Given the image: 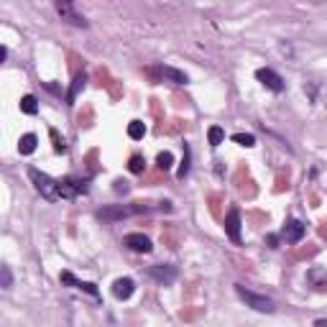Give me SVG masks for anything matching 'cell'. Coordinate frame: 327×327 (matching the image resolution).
<instances>
[{"instance_id":"obj_27","label":"cell","mask_w":327,"mask_h":327,"mask_svg":"<svg viewBox=\"0 0 327 327\" xmlns=\"http://www.w3.org/2000/svg\"><path fill=\"white\" fill-rule=\"evenodd\" d=\"M8 59V49L5 46H0V61H5Z\"/></svg>"},{"instance_id":"obj_3","label":"cell","mask_w":327,"mask_h":327,"mask_svg":"<svg viewBox=\"0 0 327 327\" xmlns=\"http://www.w3.org/2000/svg\"><path fill=\"white\" fill-rule=\"evenodd\" d=\"M123 246H125L128 251H133V253H151V251H154L151 238L143 235V233H128V235L123 238Z\"/></svg>"},{"instance_id":"obj_8","label":"cell","mask_w":327,"mask_h":327,"mask_svg":"<svg viewBox=\"0 0 327 327\" xmlns=\"http://www.w3.org/2000/svg\"><path fill=\"white\" fill-rule=\"evenodd\" d=\"M61 284H67V287H74V289H82V292H87L90 297H100V289H97V284H92V281H79V279H74V274H69V271H61Z\"/></svg>"},{"instance_id":"obj_12","label":"cell","mask_w":327,"mask_h":327,"mask_svg":"<svg viewBox=\"0 0 327 327\" xmlns=\"http://www.w3.org/2000/svg\"><path fill=\"white\" fill-rule=\"evenodd\" d=\"M156 72H159V77H161V79L174 82V84H187V82H189V77H187L182 69H174V67H159Z\"/></svg>"},{"instance_id":"obj_24","label":"cell","mask_w":327,"mask_h":327,"mask_svg":"<svg viewBox=\"0 0 327 327\" xmlns=\"http://www.w3.org/2000/svg\"><path fill=\"white\" fill-rule=\"evenodd\" d=\"M0 279H3V289H10V287H13V274H10V266H0Z\"/></svg>"},{"instance_id":"obj_25","label":"cell","mask_w":327,"mask_h":327,"mask_svg":"<svg viewBox=\"0 0 327 327\" xmlns=\"http://www.w3.org/2000/svg\"><path fill=\"white\" fill-rule=\"evenodd\" d=\"M266 243H269V248H279V235H266Z\"/></svg>"},{"instance_id":"obj_13","label":"cell","mask_w":327,"mask_h":327,"mask_svg":"<svg viewBox=\"0 0 327 327\" xmlns=\"http://www.w3.org/2000/svg\"><path fill=\"white\" fill-rule=\"evenodd\" d=\"M130 212H133L130 207H105V210L97 212V217H100V220H123V217H128Z\"/></svg>"},{"instance_id":"obj_15","label":"cell","mask_w":327,"mask_h":327,"mask_svg":"<svg viewBox=\"0 0 327 327\" xmlns=\"http://www.w3.org/2000/svg\"><path fill=\"white\" fill-rule=\"evenodd\" d=\"M36 143H38V138H36L33 133L20 136V141H18V151H20V156H31V154L36 151Z\"/></svg>"},{"instance_id":"obj_17","label":"cell","mask_w":327,"mask_h":327,"mask_svg":"<svg viewBox=\"0 0 327 327\" xmlns=\"http://www.w3.org/2000/svg\"><path fill=\"white\" fill-rule=\"evenodd\" d=\"M207 141H210V146H212V148H217V146L225 141V130H223L220 125H212V128L207 130Z\"/></svg>"},{"instance_id":"obj_16","label":"cell","mask_w":327,"mask_h":327,"mask_svg":"<svg viewBox=\"0 0 327 327\" xmlns=\"http://www.w3.org/2000/svg\"><path fill=\"white\" fill-rule=\"evenodd\" d=\"M20 113H26V115H36V113H38V100H36L33 95L20 97Z\"/></svg>"},{"instance_id":"obj_14","label":"cell","mask_w":327,"mask_h":327,"mask_svg":"<svg viewBox=\"0 0 327 327\" xmlns=\"http://www.w3.org/2000/svg\"><path fill=\"white\" fill-rule=\"evenodd\" d=\"M84 82H87V74L84 72H79L77 77H74V82H72V87H69V92H67V105H74V100H77V95L84 90Z\"/></svg>"},{"instance_id":"obj_19","label":"cell","mask_w":327,"mask_h":327,"mask_svg":"<svg viewBox=\"0 0 327 327\" xmlns=\"http://www.w3.org/2000/svg\"><path fill=\"white\" fill-rule=\"evenodd\" d=\"M189 161H192V151H189V146L184 143V159H182V166H179V171H177L179 179H187V177H189Z\"/></svg>"},{"instance_id":"obj_4","label":"cell","mask_w":327,"mask_h":327,"mask_svg":"<svg viewBox=\"0 0 327 327\" xmlns=\"http://www.w3.org/2000/svg\"><path fill=\"white\" fill-rule=\"evenodd\" d=\"M256 79H258L266 90H271V92H284V79H281V74H276V72L269 69V67H261V69L256 72Z\"/></svg>"},{"instance_id":"obj_1","label":"cell","mask_w":327,"mask_h":327,"mask_svg":"<svg viewBox=\"0 0 327 327\" xmlns=\"http://www.w3.org/2000/svg\"><path fill=\"white\" fill-rule=\"evenodd\" d=\"M28 177H31L36 192H38L43 200H49V202L64 200V197H61V184H59V179H51L49 174H43V171H38V169H28Z\"/></svg>"},{"instance_id":"obj_11","label":"cell","mask_w":327,"mask_h":327,"mask_svg":"<svg viewBox=\"0 0 327 327\" xmlns=\"http://www.w3.org/2000/svg\"><path fill=\"white\" fill-rule=\"evenodd\" d=\"M307 281H310V287H312L315 292H327V271L325 269H320V266L310 269V271H307Z\"/></svg>"},{"instance_id":"obj_23","label":"cell","mask_w":327,"mask_h":327,"mask_svg":"<svg viewBox=\"0 0 327 327\" xmlns=\"http://www.w3.org/2000/svg\"><path fill=\"white\" fill-rule=\"evenodd\" d=\"M128 169H130L133 174H143V169H146V161H143V156H130V161H128Z\"/></svg>"},{"instance_id":"obj_9","label":"cell","mask_w":327,"mask_h":327,"mask_svg":"<svg viewBox=\"0 0 327 327\" xmlns=\"http://www.w3.org/2000/svg\"><path fill=\"white\" fill-rule=\"evenodd\" d=\"M177 266H151L148 269V276L151 279H156L159 284H164V287H169V284H174V279H177Z\"/></svg>"},{"instance_id":"obj_5","label":"cell","mask_w":327,"mask_h":327,"mask_svg":"<svg viewBox=\"0 0 327 327\" xmlns=\"http://www.w3.org/2000/svg\"><path fill=\"white\" fill-rule=\"evenodd\" d=\"M56 13L61 15V20H67V23H72V26H79V28H87L84 15L77 13L72 3H56Z\"/></svg>"},{"instance_id":"obj_22","label":"cell","mask_w":327,"mask_h":327,"mask_svg":"<svg viewBox=\"0 0 327 327\" xmlns=\"http://www.w3.org/2000/svg\"><path fill=\"white\" fill-rule=\"evenodd\" d=\"M156 164H159V169H171V164H174V156L169 154V151H161L159 156H156Z\"/></svg>"},{"instance_id":"obj_26","label":"cell","mask_w":327,"mask_h":327,"mask_svg":"<svg viewBox=\"0 0 327 327\" xmlns=\"http://www.w3.org/2000/svg\"><path fill=\"white\" fill-rule=\"evenodd\" d=\"M115 192H118V194H120V192H123V194H125V192H128V184H125V182H120V179H118V182H115Z\"/></svg>"},{"instance_id":"obj_6","label":"cell","mask_w":327,"mask_h":327,"mask_svg":"<svg viewBox=\"0 0 327 327\" xmlns=\"http://www.w3.org/2000/svg\"><path fill=\"white\" fill-rule=\"evenodd\" d=\"M304 233H307V228H304V223L302 220H287L284 223V230H281V238L287 241V243H299L302 238H304Z\"/></svg>"},{"instance_id":"obj_21","label":"cell","mask_w":327,"mask_h":327,"mask_svg":"<svg viewBox=\"0 0 327 327\" xmlns=\"http://www.w3.org/2000/svg\"><path fill=\"white\" fill-rule=\"evenodd\" d=\"M49 133H51V141H54V151H56V154H67V141L59 136V130L51 128Z\"/></svg>"},{"instance_id":"obj_28","label":"cell","mask_w":327,"mask_h":327,"mask_svg":"<svg viewBox=\"0 0 327 327\" xmlns=\"http://www.w3.org/2000/svg\"><path fill=\"white\" fill-rule=\"evenodd\" d=\"M315 327H327V320H317V322H315Z\"/></svg>"},{"instance_id":"obj_10","label":"cell","mask_w":327,"mask_h":327,"mask_svg":"<svg viewBox=\"0 0 327 327\" xmlns=\"http://www.w3.org/2000/svg\"><path fill=\"white\" fill-rule=\"evenodd\" d=\"M133 292H136V281H133V279L123 276V279H115V281H113V297H115V299L125 302V299L133 297Z\"/></svg>"},{"instance_id":"obj_2","label":"cell","mask_w":327,"mask_h":327,"mask_svg":"<svg viewBox=\"0 0 327 327\" xmlns=\"http://www.w3.org/2000/svg\"><path fill=\"white\" fill-rule=\"evenodd\" d=\"M235 294L246 302V307H251V310H256V312H266V315H271L276 307H274V299H269L266 294H256V292H251V289H246L243 284H235Z\"/></svg>"},{"instance_id":"obj_7","label":"cell","mask_w":327,"mask_h":327,"mask_svg":"<svg viewBox=\"0 0 327 327\" xmlns=\"http://www.w3.org/2000/svg\"><path fill=\"white\" fill-rule=\"evenodd\" d=\"M225 235H228L235 246H241V212H238L235 207L225 215Z\"/></svg>"},{"instance_id":"obj_20","label":"cell","mask_w":327,"mask_h":327,"mask_svg":"<svg viewBox=\"0 0 327 327\" xmlns=\"http://www.w3.org/2000/svg\"><path fill=\"white\" fill-rule=\"evenodd\" d=\"M233 141H235L238 146H246V148H253V146H256V136H251V133H235Z\"/></svg>"},{"instance_id":"obj_18","label":"cell","mask_w":327,"mask_h":327,"mask_svg":"<svg viewBox=\"0 0 327 327\" xmlns=\"http://www.w3.org/2000/svg\"><path fill=\"white\" fill-rule=\"evenodd\" d=\"M128 136H130L133 141H141V138L146 136V125H143L141 120H130V123H128Z\"/></svg>"}]
</instances>
